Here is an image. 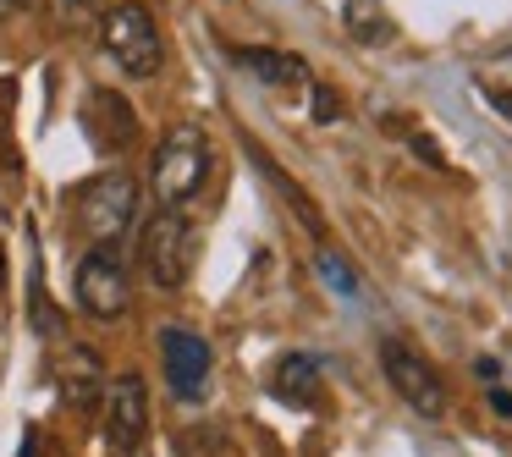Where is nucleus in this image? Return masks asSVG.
<instances>
[{
    "label": "nucleus",
    "instance_id": "nucleus-11",
    "mask_svg": "<svg viewBox=\"0 0 512 457\" xmlns=\"http://www.w3.org/2000/svg\"><path fill=\"white\" fill-rule=\"evenodd\" d=\"M237 56V67L248 72V78H259L265 89H281V94H298V89H309V67H303L298 56H287V50H265V45H243V50H232Z\"/></svg>",
    "mask_w": 512,
    "mask_h": 457
},
{
    "label": "nucleus",
    "instance_id": "nucleus-10",
    "mask_svg": "<svg viewBox=\"0 0 512 457\" xmlns=\"http://www.w3.org/2000/svg\"><path fill=\"white\" fill-rule=\"evenodd\" d=\"M83 127H89V138L100 149H122V144H133L138 116H133V105H127L116 89H94L89 111H83Z\"/></svg>",
    "mask_w": 512,
    "mask_h": 457
},
{
    "label": "nucleus",
    "instance_id": "nucleus-15",
    "mask_svg": "<svg viewBox=\"0 0 512 457\" xmlns=\"http://www.w3.org/2000/svg\"><path fill=\"white\" fill-rule=\"evenodd\" d=\"M314 265H320V276H325V281H331V292H342V298H358V276L331 254V248H320V254H314Z\"/></svg>",
    "mask_w": 512,
    "mask_h": 457
},
{
    "label": "nucleus",
    "instance_id": "nucleus-2",
    "mask_svg": "<svg viewBox=\"0 0 512 457\" xmlns=\"http://www.w3.org/2000/svg\"><path fill=\"white\" fill-rule=\"evenodd\" d=\"M100 50L127 72V78H155L160 61H166V45H160V28H155V12L127 0V6H111L100 17Z\"/></svg>",
    "mask_w": 512,
    "mask_h": 457
},
{
    "label": "nucleus",
    "instance_id": "nucleus-18",
    "mask_svg": "<svg viewBox=\"0 0 512 457\" xmlns=\"http://www.w3.org/2000/svg\"><path fill=\"white\" fill-rule=\"evenodd\" d=\"M28 6H34V0H0V17H23Z\"/></svg>",
    "mask_w": 512,
    "mask_h": 457
},
{
    "label": "nucleus",
    "instance_id": "nucleus-21",
    "mask_svg": "<svg viewBox=\"0 0 512 457\" xmlns=\"http://www.w3.org/2000/svg\"><path fill=\"white\" fill-rule=\"evenodd\" d=\"M0 281H6V254H0Z\"/></svg>",
    "mask_w": 512,
    "mask_h": 457
},
{
    "label": "nucleus",
    "instance_id": "nucleus-17",
    "mask_svg": "<svg viewBox=\"0 0 512 457\" xmlns=\"http://www.w3.org/2000/svg\"><path fill=\"white\" fill-rule=\"evenodd\" d=\"M490 105H496V111L512 122V89H490Z\"/></svg>",
    "mask_w": 512,
    "mask_h": 457
},
{
    "label": "nucleus",
    "instance_id": "nucleus-1",
    "mask_svg": "<svg viewBox=\"0 0 512 457\" xmlns=\"http://www.w3.org/2000/svg\"><path fill=\"white\" fill-rule=\"evenodd\" d=\"M210 166H215V155H210L204 127H193V122L171 127L160 138L155 160H149V188H155L160 210H188L204 193V182H210Z\"/></svg>",
    "mask_w": 512,
    "mask_h": 457
},
{
    "label": "nucleus",
    "instance_id": "nucleus-19",
    "mask_svg": "<svg viewBox=\"0 0 512 457\" xmlns=\"http://www.w3.org/2000/svg\"><path fill=\"white\" fill-rule=\"evenodd\" d=\"M490 408L507 413V419H512V397H507V391H490Z\"/></svg>",
    "mask_w": 512,
    "mask_h": 457
},
{
    "label": "nucleus",
    "instance_id": "nucleus-12",
    "mask_svg": "<svg viewBox=\"0 0 512 457\" xmlns=\"http://www.w3.org/2000/svg\"><path fill=\"white\" fill-rule=\"evenodd\" d=\"M270 391H276L281 402H292V408H320V397H325L320 358H309V353H287V358L276 364V375H270Z\"/></svg>",
    "mask_w": 512,
    "mask_h": 457
},
{
    "label": "nucleus",
    "instance_id": "nucleus-9",
    "mask_svg": "<svg viewBox=\"0 0 512 457\" xmlns=\"http://www.w3.org/2000/svg\"><path fill=\"white\" fill-rule=\"evenodd\" d=\"M56 386H61V402H67V408L94 413V408H100V397H105V358L94 353V347H83V342L61 347Z\"/></svg>",
    "mask_w": 512,
    "mask_h": 457
},
{
    "label": "nucleus",
    "instance_id": "nucleus-16",
    "mask_svg": "<svg viewBox=\"0 0 512 457\" xmlns=\"http://www.w3.org/2000/svg\"><path fill=\"white\" fill-rule=\"evenodd\" d=\"M314 89V122H336V116H342V105H336V94L325 89V83H309Z\"/></svg>",
    "mask_w": 512,
    "mask_h": 457
},
{
    "label": "nucleus",
    "instance_id": "nucleus-14",
    "mask_svg": "<svg viewBox=\"0 0 512 457\" xmlns=\"http://www.w3.org/2000/svg\"><path fill=\"white\" fill-rule=\"evenodd\" d=\"M50 23L67 28V34H83V28L100 23V0H50Z\"/></svg>",
    "mask_w": 512,
    "mask_h": 457
},
{
    "label": "nucleus",
    "instance_id": "nucleus-3",
    "mask_svg": "<svg viewBox=\"0 0 512 457\" xmlns=\"http://www.w3.org/2000/svg\"><path fill=\"white\" fill-rule=\"evenodd\" d=\"M138 259H144V276L155 281L160 292H182L193 276V226L182 210H155L144 221V237H138Z\"/></svg>",
    "mask_w": 512,
    "mask_h": 457
},
{
    "label": "nucleus",
    "instance_id": "nucleus-4",
    "mask_svg": "<svg viewBox=\"0 0 512 457\" xmlns=\"http://www.w3.org/2000/svg\"><path fill=\"white\" fill-rule=\"evenodd\" d=\"M138 221V182L127 171H100L94 182L78 188V226L94 243H122Z\"/></svg>",
    "mask_w": 512,
    "mask_h": 457
},
{
    "label": "nucleus",
    "instance_id": "nucleus-13",
    "mask_svg": "<svg viewBox=\"0 0 512 457\" xmlns=\"http://www.w3.org/2000/svg\"><path fill=\"white\" fill-rule=\"evenodd\" d=\"M347 34L364 39V45H380V39H391V17L375 0H347Z\"/></svg>",
    "mask_w": 512,
    "mask_h": 457
},
{
    "label": "nucleus",
    "instance_id": "nucleus-20",
    "mask_svg": "<svg viewBox=\"0 0 512 457\" xmlns=\"http://www.w3.org/2000/svg\"><path fill=\"white\" fill-rule=\"evenodd\" d=\"M23 457H34V441H23Z\"/></svg>",
    "mask_w": 512,
    "mask_h": 457
},
{
    "label": "nucleus",
    "instance_id": "nucleus-8",
    "mask_svg": "<svg viewBox=\"0 0 512 457\" xmlns=\"http://www.w3.org/2000/svg\"><path fill=\"white\" fill-rule=\"evenodd\" d=\"M160 358H166V386L171 397L199 402L210 391V342L188 325H166L160 331Z\"/></svg>",
    "mask_w": 512,
    "mask_h": 457
},
{
    "label": "nucleus",
    "instance_id": "nucleus-5",
    "mask_svg": "<svg viewBox=\"0 0 512 457\" xmlns=\"http://www.w3.org/2000/svg\"><path fill=\"white\" fill-rule=\"evenodd\" d=\"M72 292H78V309L94 314V320H122V314L133 309V281H127V265L105 243L89 248V254L78 259Z\"/></svg>",
    "mask_w": 512,
    "mask_h": 457
},
{
    "label": "nucleus",
    "instance_id": "nucleus-6",
    "mask_svg": "<svg viewBox=\"0 0 512 457\" xmlns=\"http://www.w3.org/2000/svg\"><path fill=\"white\" fill-rule=\"evenodd\" d=\"M100 408H105V441H111V452L116 457L144 452V441H149V386H144V375L127 369V375L105 380Z\"/></svg>",
    "mask_w": 512,
    "mask_h": 457
},
{
    "label": "nucleus",
    "instance_id": "nucleus-7",
    "mask_svg": "<svg viewBox=\"0 0 512 457\" xmlns=\"http://www.w3.org/2000/svg\"><path fill=\"white\" fill-rule=\"evenodd\" d=\"M380 369H386L391 391H397L413 413H424V419H446V386H441V375L424 364V353H413L408 342L386 336V342H380Z\"/></svg>",
    "mask_w": 512,
    "mask_h": 457
}]
</instances>
